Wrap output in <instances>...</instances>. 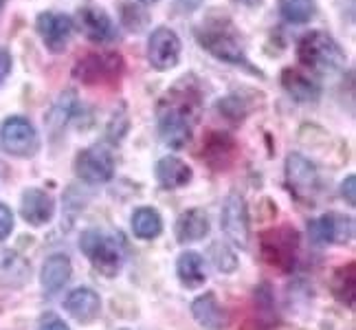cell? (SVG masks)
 <instances>
[{
	"instance_id": "obj_31",
	"label": "cell",
	"mask_w": 356,
	"mask_h": 330,
	"mask_svg": "<svg viewBox=\"0 0 356 330\" xmlns=\"http://www.w3.org/2000/svg\"><path fill=\"white\" fill-rule=\"evenodd\" d=\"M341 194H343V198L348 201V205H356V176L354 174H350L346 181H343V185H341Z\"/></svg>"
},
{
	"instance_id": "obj_7",
	"label": "cell",
	"mask_w": 356,
	"mask_h": 330,
	"mask_svg": "<svg viewBox=\"0 0 356 330\" xmlns=\"http://www.w3.org/2000/svg\"><path fill=\"white\" fill-rule=\"evenodd\" d=\"M0 146H3V150L11 157L29 159L38 152L40 136L29 119L13 115V117H7L3 121V126H0Z\"/></svg>"
},
{
	"instance_id": "obj_2",
	"label": "cell",
	"mask_w": 356,
	"mask_h": 330,
	"mask_svg": "<svg viewBox=\"0 0 356 330\" xmlns=\"http://www.w3.org/2000/svg\"><path fill=\"white\" fill-rule=\"evenodd\" d=\"M196 38L200 47L220 62L236 64V66H249V58H246L244 47H242V38L229 18L211 16L207 20H202V24L196 29Z\"/></svg>"
},
{
	"instance_id": "obj_4",
	"label": "cell",
	"mask_w": 356,
	"mask_h": 330,
	"mask_svg": "<svg viewBox=\"0 0 356 330\" xmlns=\"http://www.w3.org/2000/svg\"><path fill=\"white\" fill-rule=\"evenodd\" d=\"M79 249L90 260V265L97 269V273L113 275L119 273L123 258H126V242H123L121 233H104L97 229H88L81 233Z\"/></svg>"
},
{
	"instance_id": "obj_14",
	"label": "cell",
	"mask_w": 356,
	"mask_h": 330,
	"mask_svg": "<svg viewBox=\"0 0 356 330\" xmlns=\"http://www.w3.org/2000/svg\"><path fill=\"white\" fill-rule=\"evenodd\" d=\"M79 31L84 33V38H88L90 42H97V45H106V42H113L117 38V26L115 20L108 16V13L95 5H84L77 16L73 20Z\"/></svg>"
},
{
	"instance_id": "obj_17",
	"label": "cell",
	"mask_w": 356,
	"mask_h": 330,
	"mask_svg": "<svg viewBox=\"0 0 356 330\" xmlns=\"http://www.w3.org/2000/svg\"><path fill=\"white\" fill-rule=\"evenodd\" d=\"M191 315L194 320L207 330H225L231 324L229 311L216 297V293H204L191 301Z\"/></svg>"
},
{
	"instance_id": "obj_27",
	"label": "cell",
	"mask_w": 356,
	"mask_h": 330,
	"mask_svg": "<svg viewBox=\"0 0 356 330\" xmlns=\"http://www.w3.org/2000/svg\"><path fill=\"white\" fill-rule=\"evenodd\" d=\"M280 16L291 24H306L317 13L314 0H277Z\"/></svg>"
},
{
	"instance_id": "obj_32",
	"label": "cell",
	"mask_w": 356,
	"mask_h": 330,
	"mask_svg": "<svg viewBox=\"0 0 356 330\" xmlns=\"http://www.w3.org/2000/svg\"><path fill=\"white\" fill-rule=\"evenodd\" d=\"M9 71H11V55L5 47H0V86L5 84Z\"/></svg>"
},
{
	"instance_id": "obj_22",
	"label": "cell",
	"mask_w": 356,
	"mask_h": 330,
	"mask_svg": "<svg viewBox=\"0 0 356 330\" xmlns=\"http://www.w3.org/2000/svg\"><path fill=\"white\" fill-rule=\"evenodd\" d=\"M154 174H156V181L165 189H178V187H185L191 181V174L194 172H191L189 165L178 157H163L156 163Z\"/></svg>"
},
{
	"instance_id": "obj_29",
	"label": "cell",
	"mask_w": 356,
	"mask_h": 330,
	"mask_svg": "<svg viewBox=\"0 0 356 330\" xmlns=\"http://www.w3.org/2000/svg\"><path fill=\"white\" fill-rule=\"evenodd\" d=\"M218 110H220V115H225L227 119H234V121H242L246 117V113H249L244 100L238 97V95H227L225 100L218 102Z\"/></svg>"
},
{
	"instance_id": "obj_12",
	"label": "cell",
	"mask_w": 356,
	"mask_h": 330,
	"mask_svg": "<svg viewBox=\"0 0 356 330\" xmlns=\"http://www.w3.org/2000/svg\"><path fill=\"white\" fill-rule=\"evenodd\" d=\"M181 60V38L170 26H159L147 42V62L154 71H170Z\"/></svg>"
},
{
	"instance_id": "obj_35",
	"label": "cell",
	"mask_w": 356,
	"mask_h": 330,
	"mask_svg": "<svg viewBox=\"0 0 356 330\" xmlns=\"http://www.w3.org/2000/svg\"><path fill=\"white\" fill-rule=\"evenodd\" d=\"M242 3H249V5H253V3H255V0H242Z\"/></svg>"
},
{
	"instance_id": "obj_11",
	"label": "cell",
	"mask_w": 356,
	"mask_h": 330,
	"mask_svg": "<svg viewBox=\"0 0 356 330\" xmlns=\"http://www.w3.org/2000/svg\"><path fill=\"white\" fill-rule=\"evenodd\" d=\"M220 227L225 231V236L236 246H242V249L249 246V236H251L249 210H246L244 198L240 194H236V191L234 194H229L225 205H222Z\"/></svg>"
},
{
	"instance_id": "obj_8",
	"label": "cell",
	"mask_w": 356,
	"mask_h": 330,
	"mask_svg": "<svg viewBox=\"0 0 356 330\" xmlns=\"http://www.w3.org/2000/svg\"><path fill=\"white\" fill-rule=\"evenodd\" d=\"M75 174L84 183H108L115 174V157L106 146H90L75 159Z\"/></svg>"
},
{
	"instance_id": "obj_20",
	"label": "cell",
	"mask_w": 356,
	"mask_h": 330,
	"mask_svg": "<svg viewBox=\"0 0 356 330\" xmlns=\"http://www.w3.org/2000/svg\"><path fill=\"white\" fill-rule=\"evenodd\" d=\"M209 233V218L202 210H187L178 216L174 225V236L181 244L198 242Z\"/></svg>"
},
{
	"instance_id": "obj_34",
	"label": "cell",
	"mask_w": 356,
	"mask_h": 330,
	"mask_svg": "<svg viewBox=\"0 0 356 330\" xmlns=\"http://www.w3.org/2000/svg\"><path fill=\"white\" fill-rule=\"evenodd\" d=\"M139 3H143V5H154V3H159V0H139Z\"/></svg>"
},
{
	"instance_id": "obj_36",
	"label": "cell",
	"mask_w": 356,
	"mask_h": 330,
	"mask_svg": "<svg viewBox=\"0 0 356 330\" xmlns=\"http://www.w3.org/2000/svg\"><path fill=\"white\" fill-rule=\"evenodd\" d=\"M0 5H3V0H0Z\"/></svg>"
},
{
	"instance_id": "obj_18",
	"label": "cell",
	"mask_w": 356,
	"mask_h": 330,
	"mask_svg": "<svg viewBox=\"0 0 356 330\" xmlns=\"http://www.w3.org/2000/svg\"><path fill=\"white\" fill-rule=\"evenodd\" d=\"M64 308L71 317L79 324H92L99 317L102 313V297L97 291H92L88 286L75 288V291L68 293Z\"/></svg>"
},
{
	"instance_id": "obj_19",
	"label": "cell",
	"mask_w": 356,
	"mask_h": 330,
	"mask_svg": "<svg viewBox=\"0 0 356 330\" xmlns=\"http://www.w3.org/2000/svg\"><path fill=\"white\" fill-rule=\"evenodd\" d=\"M73 273V265L71 258L64 253H53L44 260L42 265V273H40V282H42V288L47 295H56L66 286V282L71 280Z\"/></svg>"
},
{
	"instance_id": "obj_28",
	"label": "cell",
	"mask_w": 356,
	"mask_h": 330,
	"mask_svg": "<svg viewBox=\"0 0 356 330\" xmlns=\"http://www.w3.org/2000/svg\"><path fill=\"white\" fill-rule=\"evenodd\" d=\"M211 260L220 273H234L238 269V256L231 251L229 244H225V242L211 244Z\"/></svg>"
},
{
	"instance_id": "obj_1",
	"label": "cell",
	"mask_w": 356,
	"mask_h": 330,
	"mask_svg": "<svg viewBox=\"0 0 356 330\" xmlns=\"http://www.w3.org/2000/svg\"><path fill=\"white\" fill-rule=\"evenodd\" d=\"M202 110V91L191 77H185L163 95L156 117H159V134L161 141L172 150H183L200 119Z\"/></svg>"
},
{
	"instance_id": "obj_15",
	"label": "cell",
	"mask_w": 356,
	"mask_h": 330,
	"mask_svg": "<svg viewBox=\"0 0 356 330\" xmlns=\"http://www.w3.org/2000/svg\"><path fill=\"white\" fill-rule=\"evenodd\" d=\"M238 143L229 132L211 130L202 141V159L207 161L213 170H227L236 161Z\"/></svg>"
},
{
	"instance_id": "obj_16",
	"label": "cell",
	"mask_w": 356,
	"mask_h": 330,
	"mask_svg": "<svg viewBox=\"0 0 356 330\" xmlns=\"http://www.w3.org/2000/svg\"><path fill=\"white\" fill-rule=\"evenodd\" d=\"M20 214L31 227H42L51 223L53 214H56V201H53L51 194H47L44 189L29 187L22 191Z\"/></svg>"
},
{
	"instance_id": "obj_26",
	"label": "cell",
	"mask_w": 356,
	"mask_h": 330,
	"mask_svg": "<svg viewBox=\"0 0 356 330\" xmlns=\"http://www.w3.org/2000/svg\"><path fill=\"white\" fill-rule=\"evenodd\" d=\"M26 278H29V265L16 251L0 249V282L22 284Z\"/></svg>"
},
{
	"instance_id": "obj_3",
	"label": "cell",
	"mask_w": 356,
	"mask_h": 330,
	"mask_svg": "<svg viewBox=\"0 0 356 330\" xmlns=\"http://www.w3.org/2000/svg\"><path fill=\"white\" fill-rule=\"evenodd\" d=\"M297 60L301 66L317 75H332L343 71L346 51L339 47L337 40L325 31H310L299 40Z\"/></svg>"
},
{
	"instance_id": "obj_33",
	"label": "cell",
	"mask_w": 356,
	"mask_h": 330,
	"mask_svg": "<svg viewBox=\"0 0 356 330\" xmlns=\"http://www.w3.org/2000/svg\"><path fill=\"white\" fill-rule=\"evenodd\" d=\"M40 330H71V328H68L60 317H47L42 322V326H40Z\"/></svg>"
},
{
	"instance_id": "obj_10",
	"label": "cell",
	"mask_w": 356,
	"mask_h": 330,
	"mask_svg": "<svg viewBox=\"0 0 356 330\" xmlns=\"http://www.w3.org/2000/svg\"><path fill=\"white\" fill-rule=\"evenodd\" d=\"M35 29L51 53H62L66 51L68 42H71L75 22L71 16H66L62 11H42L35 18Z\"/></svg>"
},
{
	"instance_id": "obj_13",
	"label": "cell",
	"mask_w": 356,
	"mask_h": 330,
	"mask_svg": "<svg viewBox=\"0 0 356 330\" xmlns=\"http://www.w3.org/2000/svg\"><path fill=\"white\" fill-rule=\"evenodd\" d=\"M314 244H346L354 236V220L343 214H325L308 225Z\"/></svg>"
},
{
	"instance_id": "obj_25",
	"label": "cell",
	"mask_w": 356,
	"mask_h": 330,
	"mask_svg": "<svg viewBox=\"0 0 356 330\" xmlns=\"http://www.w3.org/2000/svg\"><path fill=\"white\" fill-rule=\"evenodd\" d=\"M356 265L350 262L346 267L337 269L334 278H332V293L334 297L346 304L348 308H354V297H356Z\"/></svg>"
},
{
	"instance_id": "obj_6",
	"label": "cell",
	"mask_w": 356,
	"mask_h": 330,
	"mask_svg": "<svg viewBox=\"0 0 356 330\" xmlns=\"http://www.w3.org/2000/svg\"><path fill=\"white\" fill-rule=\"evenodd\" d=\"M123 68H126L123 58L115 51L88 53L75 62L73 77L86 86H106V84H115L123 75Z\"/></svg>"
},
{
	"instance_id": "obj_30",
	"label": "cell",
	"mask_w": 356,
	"mask_h": 330,
	"mask_svg": "<svg viewBox=\"0 0 356 330\" xmlns=\"http://www.w3.org/2000/svg\"><path fill=\"white\" fill-rule=\"evenodd\" d=\"M13 231V212L7 207V205L0 203V242L7 240Z\"/></svg>"
},
{
	"instance_id": "obj_21",
	"label": "cell",
	"mask_w": 356,
	"mask_h": 330,
	"mask_svg": "<svg viewBox=\"0 0 356 330\" xmlns=\"http://www.w3.org/2000/svg\"><path fill=\"white\" fill-rule=\"evenodd\" d=\"M282 86L295 102H304V104L317 102L319 95H321V88H319L317 81H314L310 75L297 71V68H284L282 71Z\"/></svg>"
},
{
	"instance_id": "obj_5",
	"label": "cell",
	"mask_w": 356,
	"mask_h": 330,
	"mask_svg": "<svg viewBox=\"0 0 356 330\" xmlns=\"http://www.w3.org/2000/svg\"><path fill=\"white\" fill-rule=\"evenodd\" d=\"M259 251H262V260L280 273H291L297 262V251H299V233L297 229L282 225L264 231L259 236Z\"/></svg>"
},
{
	"instance_id": "obj_24",
	"label": "cell",
	"mask_w": 356,
	"mask_h": 330,
	"mask_svg": "<svg viewBox=\"0 0 356 330\" xmlns=\"http://www.w3.org/2000/svg\"><path fill=\"white\" fill-rule=\"evenodd\" d=\"M132 231L141 240H154L163 231L161 214L152 207H139L132 214Z\"/></svg>"
},
{
	"instance_id": "obj_23",
	"label": "cell",
	"mask_w": 356,
	"mask_h": 330,
	"mask_svg": "<svg viewBox=\"0 0 356 330\" xmlns=\"http://www.w3.org/2000/svg\"><path fill=\"white\" fill-rule=\"evenodd\" d=\"M176 275L183 286L200 288L207 282V271H204V258L196 251H185L176 260Z\"/></svg>"
},
{
	"instance_id": "obj_9",
	"label": "cell",
	"mask_w": 356,
	"mask_h": 330,
	"mask_svg": "<svg viewBox=\"0 0 356 330\" xmlns=\"http://www.w3.org/2000/svg\"><path fill=\"white\" fill-rule=\"evenodd\" d=\"M286 183H289L291 191L297 198L310 201L319 189V172L310 159L299 152H293L286 157Z\"/></svg>"
}]
</instances>
